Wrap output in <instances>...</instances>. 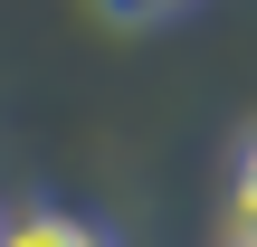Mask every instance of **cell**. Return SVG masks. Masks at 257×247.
<instances>
[{"mask_svg":"<svg viewBox=\"0 0 257 247\" xmlns=\"http://www.w3.org/2000/svg\"><path fill=\"white\" fill-rule=\"evenodd\" d=\"M0 247H114V228H95V219H76V209H19V219H0Z\"/></svg>","mask_w":257,"mask_h":247,"instance_id":"cell-1","label":"cell"},{"mask_svg":"<svg viewBox=\"0 0 257 247\" xmlns=\"http://www.w3.org/2000/svg\"><path fill=\"white\" fill-rule=\"evenodd\" d=\"M229 228L257 238V124L238 133V152H229Z\"/></svg>","mask_w":257,"mask_h":247,"instance_id":"cell-2","label":"cell"},{"mask_svg":"<svg viewBox=\"0 0 257 247\" xmlns=\"http://www.w3.org/2000/svg\"><path fill=\"white\" fill-rule=\"evenodd\" d=\"M114 29H162V19H181V10H200V0H95Z\"/></svg>","mask_w":257,"mask_h":247,"instance_id":"cell-3","label":"cell"},{"mask_svg":"<svg viewBox=\"0 0 257 247\" xmlns=\"http://www.w3.org/2000/svg\"><path fill=\"white\" fill-rule=\"evenodd\" d=\"M229 247H257V238H229Z\"/></svg>","mask_w":257,"mask_h":247,"instance_id":"cell-4","label":"cell"}]
</instances>
